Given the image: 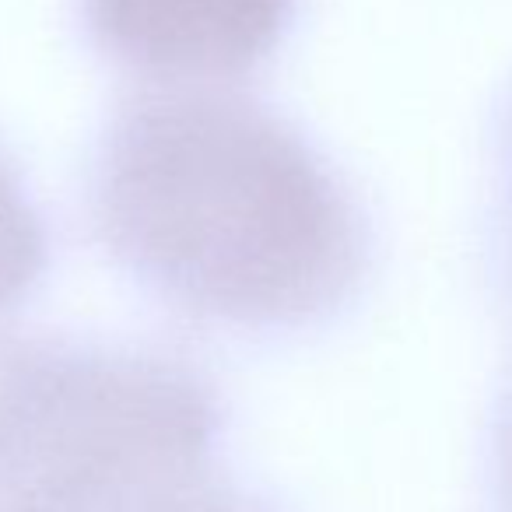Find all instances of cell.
Instances as JSON below:
<instances>
[{
    "instance_id": "277c9868",
    "label": "cell",
    "mask_w": 512,
    "mask_h": 512,
    "mask_svg": "<svg viewBox=\"0 0 512 512\" xmlns=\"http://www.w3.org/2000/svg\"><path fill=\"white\" fill-rule=\"evenodd\" d=\"M53 267V232L22 165L0 144V327L39 295Z\"/></svg>"
},
{
    "instance_id": "3957f363",
    "label": "cell",
    "mask_w": 512,
    "mask_h": 512,
    "mask_svg": "<svg viewBox=\"0 0 512 512\" xmlns=\"http://www.w3.org/2000/svg\"><path fill=\"white\" fill-rule=\"evenodd\" d=\"M88 43L148 85H235L292 39L299 0H78Z\"/></svg>"
},
{
    "instance_id": "6da1fadb",
    "label": "cell",
    "mask_w": 512,
    "mask_h": 512,
    "mask_svg": "<svg viewBox=\"0 0 512 512\" xmlns=\"http://www.w3.org/2000/svg\"><path fill=\"white\" fill-rule=\"evenodd\" d=\"M88 218L144 295L239 337L344 320L376 267L355 186L292 116L235 85L123 99L92 151Z\"/></svg>"
},
{
    "instance_id": "7a4b0ae2",
    "label": "cell",
    "mask_w": 512,
    "mask_h": 512,
    "mask_svg": "<svg viewBox=\"0 0 512 512\" xmlns=\"http://www.w3.org/2000/svg\"><path fill=\"white\" fill-rule=\"evenodd\" d=\"M225 407L148 344L0 327V512H74L214 467Z\"/></svg>"
},
{
    "instance_id": "5b68a950",
    "label": "cell",
    "mask_w": 512,
    "mask_h": 512,
    "mask_svg": "<svg viewBox=\"0 0 512 512\" xmlns=\"http://www.w3.org/2000/svg\"><path fill=\"white\" fill-rule=\"evenodd\" d=\"M74 512H264L239 484L218 474V463L197 474L176 477V481L148 484V488L127 491V495L106 498L88 509Z\"/></svg>"
}]
</instances>
